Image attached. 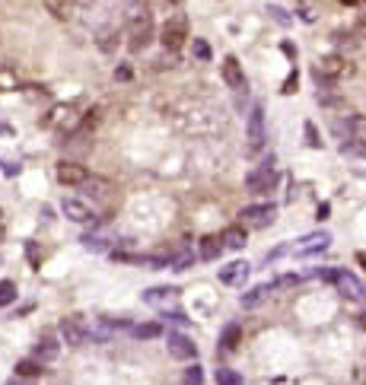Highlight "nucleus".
I'll use <instances>...</instances> for the list:
<instances>
[{"mask_svg": "<svg viewBox=\"0 0 366 385\" xmlns=\"http://www.w3.org/2000/svg\"><path fill=\"white\" fill-rule=\"evenodd\" d=\"M350 74H354V64L344 55H322L315 61V67H312V80L319 83V86H325V90L335 86V83H341Z\"/></svg>", "mask_w": 366, "mask_h": 385, "instance_id": "obj_1", "label": "nucleus"}, {"mask_svg": "<svg viewBox=\"0 0 366 385\" xmlns=\"http://www.w3.org/2000/svg\"><path fill=\"white\" fill-rule=\"evenodd\" d=\"M265 140H267V124H265V105L255 102L252 111H248V121H246V150L248 153H261L265 150Z\"/></svg>", "mask_w": 366, "mask_h": 385, "instance_id": "obj_2", "label": "nucleus"}, {"mask_svg": "<svg viewBox=\"0 0 366 385\" xmlns=\"http://www.w3.org/2000/svg\"><path fill=\"white\" fill-rule=\"evenodd\" d=\"M156 38H159V45H163L166 51H179V48L192 38L188 36V19H185L182 13H172V16L159 26V36Z\"/></svg>", "mask_w": 366, "mask_h": 385, "instance_id": "obj_3", "label": "nucleus"}, {"mask_svg": "<svg viewBox=\"0 0 366 385\" xmlns=\"http://www.w3.org/2000/svg\"><path fill=\"white\" fill-rule=\"evenodd\" d=\"M57 338L64 341L67 347H83V344L92 338V331L83 315H64L61 325H57Z\"/></svg>", "mask_w": 366, "mask_h": 385, "instance_id": "obj_4", "label": "nucleus"}, {"mask_svg": "<svg viewBox=\"0 0 366 385\" xmlns=\"http://www.w3.org/2000/svg\"><path fill=\"white\" fill-rule=\"evenodd\" d=\"M153 38H156V29H153V19L140 16V13H131V36H128V48L134 51V55H140L144 48L153 45Z\"/></svg>", "mask_w": 366, "mask_h": 385, "instance_id": "obj_5", "label": "nucleus"}, {"mask_svg": "<svg viewBox=\"0 0 366 385\" xmlns=\"http://www.w3.org/2000/svg\"><path fill=\"white\" fill-rule=\"evenodd\" d=\"M277 169H274V156L271 159H265L261 165H255L252 172L246 175V188L252 194H267V191H274V185H277Z\"/></svg>", "mask_w": 366, "mask_h": 385, "instance_id": "obj_6", "label": "nucleus"}, {"mask_svg": "<svg viewBox=\"0 0 366 385\" xmlns=\"http://www.w3.org/2000/svg\"><path fill=\"white\" fill-rule=\"evenodd\" d=\"M220 77H223V83H226V90H233V92H246V90H248L246 67L239 64L236 55H226V57H223V64H220Z\"/></svg>", "mask_w": 366, "mask_h": 385, "instance_id": "obj_7", "label": "nucleus"}, {"mask_svg": "<svg viewBox=\"0 0 366 385\" xmlns=\"http://www.w3.org/2000/svg\"><path fill=\"white\" fill-rule=\"evenodd\" d=\"M335 134H338L344 144H350V140H366V115L350 111V115L338 118L335 121Z\"/></svg>", "mask_w": 366, "mask_h": 385, "instance_id": "obj_8", "label": "nucleus"}, {"mask_svg": "<svg viewBox=\"0 0 366 385\" xmlns=\"http://www.w3.org/2000/svg\"><path fill=\"white\" fill-rule=\"evenodd\" d=\"M328 245H331V233L328 230H315V233H309V236L296 239L293 255H296V258H312V255H322Z\"/></svg>", "mask_w": 366, "mask_h": 385, "instance_id": "obj_9", "label": "nucleus"}, {"mask_svg": "<svg viewBox=\"0 0 366 385\" xmlns=\"http://www.w3.org/2000/svg\"><path fill=\"white\" fill-rule=\"evenodd\" d=\"M239 217H242V223L246 226H252V230H265V226H271L277 217V207L274 204H248V207H242L239 211Z\"/></svg>", "mask_w": 366, "mask_h": 385, "instance_id": "obj_10", "label": "nucleus"}, {"mask_svg": "<svg viewBox=\"0 0 366 385\" xmlns=\"http://www.w3.org/2000/svg\"><path fill=\"white\" fill-rule=\"evenodd\" d=\"M55 175L64 188H83V185L90 182V169L80 163H70V159H61V163L55 165Z\"/></svg>", "mask_w": 366, "mask_h": 385, "instance_id": "obj_11", "label": "nucleus"}, {"mask_svg": "<svg viewBox=\"0 0 366 385\" xmlns=\"http://www.w3.org/2000/svg\"><path fill=\"white\" fill-rule=\"evenodd\" d=\"M335 287H338V293L344 296V300L366 306V284L360 280L357 274H350V271H344V267H341V274H338V280H335Z\"/></svg>", "mask_w": 366, "mask_h": 385, "instance_id": "obj_12", "label": "nucleus"}, {"mask_svg": "<svg viewBox=\"0 0 366 385\" xmlns=\"http://www.w3.org/2000/svg\"><path fill=\"white\" fill-rule=\"evenodd\" d=\"M166 350H169V357L182 360V363H188V360L198 357V344H194L188 334H182V331H169V338H166Z\"/></svg>", "mask_w": 366, "mask_h": 385, "instance_id": "obj_13", "label": "nucleus"}, {"mask_svg": "<svg viewBox=\"0 0 366 385\" xmlns=\"http://www.w3.org/2000/svg\"><path fill=\"white\" fill-rule=\"evenodd\" d=\"M61 213H64L70 223H92L96 220V211H92L86 201H80V198H64V201H61Z\"/></svg>", "mask_w": 366, "mask_h": 385, "instance_id": "obj_14", "label": "nucleus"}, {"mask_svg": "<svg viewBox=\"0 0 366 385\" xmlns=\"http://www.w3.org/2000/svg\"><path fill=\"white\" fill-rule=\"evenodd\" d=\"M248 271H252V265H248V261H229V265L220 267V284H226V287L246 284Z\"/></svg>", "mask_w": 366, "mask_h": 385, "instance_id": "obj_15", "label": "nucleus"}, {"mask_svg": "<svg viewBox=\"0 0 366 385\" xmlns=\"http://www.w3.org/2000/svg\"><path fill=\"white\" fill-rule=\"evenodd\" d=\"M57 354H61V341L55 334H42L36 341V347H32V357H38L42 363H55Z\"/></svg>", "mask_w": 366, "mask_h": 385, "instance_id": "obj_16", "label": "nucleus"}, {"mask_svg": "<svg viewBox=\"0 0 366 385\" xmlns=\"http://www.w3.org/2000/svg\"><path fill=\"white\" fill-rule=\"evenodd\" d=\"M271 293H274V284H255L252 290H246V293L239 296V306L242 309H258Z\"/></svg>", "mask_w": 366, "mask_h": 385, "instance_id": "obj_17", "label": "nucleus"}, {"mask_svg": "<svg viewBox=\"0 0 366 385\" xmlns=\"http://www.w3.org/2000/svg\"><path fill=\"white\" fill-rule=\"evenodd\" d=\"M223 252H226V245H223L220 236H204L201 242H198V258H201V261H217Z\"/></svg>", "mask_w": 366, "mask_h": 385, "instance_id": "obj_18", "label": "nucleus"}, {"mask_svg": "<svg viewBox=\"0 0 366 385\" xmlns=\"http://www.w3.org/2000/svg\"><path fill=\"white\" fill-rule=\"evenodd\" d=\"M239 344H242V325H239V321H229L226 328L220 331V341H217V347L220 350H236Z\"/></svg>", "mask_w": 366, "mask_h": 385, "instance_id": "obj_19", "label": "nucleus"}, {"mask_svg": "<svg viewBox=\"0 0 366 385\" xmlns=\"http://www.w3.org/2000/svg\"><path fill=\"white\" fill-rule=\"evenodd\" d=\"M220 239H223L226 252H239V248H246L248 233H246V226H226V230L220 233Z\"/></svg>", "mask_w": 366, "mask_h": 385, "instance_id": "obj_20", "label": "nucleus"}, {"mask_svg": "<svg viewBox=\"0 0 366 385\" xmlns=\"http://www.w3.org/2000/svg\"><path fill=\"white\" fill-rule=\"evenodd\" d=\"M175 293H179L175 287H150V290L144 293V303H146V306H163V303H172Z\"/></svg>", "mask_w": 366, "mask_h": 385, "instance_id": "obj_21", "label": "nucleus"}, {"mask_svg": "<svg viewBox=\"0 0 366 385\" xmlns=\"http://www.w3.org/2000/svg\"><path fill=\"white\" fill-rule=\"evenodd\" d=\"M131 334L138 341H156L163 334V325L159 321H140V325H131Z\"/></svg>", "mask_w": 366, "mask_h": 385, "instance_id": "obj_22", "label": "nucleus"}, {"mask_svg": "<svg viewBox=\"0 0 366 385\" xmlns=\"http://www.w3.org/2000/svg\"><path fill=\"white\" fill-rule=\"evenodd\" d=\"M45 373V363L38 357H29V360H19L16 363V376H26V379H38Z\"/></svg>", "mask_w": 366, "mask_h": 385, "instance_id": "obj_23", "label": "nucleus"}, {"mask_svg": "<svg viewBox=\"0 0 366 385\" xmlns=\"http://www.w3.org/2000/svg\"><path fill=\"white\" fill-rule=\"evenodd\" d=\"M192 57L198 64H211L213 51H211V45H207V38H192Z\"/></svg>", "mask_w": 366, "mask_h": 385, "instance_id": "obj_24", "label": "nucleus"}, {"mask_svg": "<svg viewBox=\"0 0 366 385\" xmlns=\"http://www.w3.org/2000/svg\"><path fill=\"white\" fill-rule=\"evenodd\" d=\"M16 296H19V290H16V284H13V280H0V309L13 306V303H16Z\"/></svg>", "mask_w": 366, "mask_h": 385, "instance_id": "obj_25", "label": "nucleus"}, {"mask_svg": "<svg viewBox=\"0 0 366 385\" xmlns=\"http://www.w3.org/2000/svg\"><path fill=\"white\" fill-rule=\"evenodd\" d=\"M16 86H19L16 70L7 64H0V92H10V90H16Z\"/></svg>", "mask_w": 366, "mask_h": 385, "instance_id": "obj_26", "label": "nucleus"}, {"mask_svg": "<svg viewBox=\"0 0 366 385\" xmlns=\"http://www.w3.org/2000/svg\"><path fill=\"white\" fill-rule=\"evenodd\" d=\"M217 385H246V379L239 376L236 369L220 367V369H217Z\"/></svg>", "mask_w": 366, "mask_h": 385, "instance_id": "obj_27", "label": "nucleus"}, {"mask_svg": "<svg viewBox=\"0 0 366 385\" xmlns=\"http://www.w3.org/2000/svg\"><path fill=\"white\" fill-rule=\"evenodd\" d=\"M80 242H83V248H90V252H105V248H109V239H105V236H92V233H86Z\"/></svg>", "mask_w": 366, "mask_h": 385, "instance_id": "obj_28", "label": "nucleus"}, {"mask_svg": "<svg viewBox=\"0 0 366 385\" xmlns=\"http://www.w3.org/2000/svg\"><path fill=\"white\" fill-rule=\"evenodd\" d=\"M338 274H341V267H312V271H309L312 280H328V284H335V280H338Z\"/></svg>", "mask_w": 366, "mask_h": 385, "instance_id": "obj_29", "label": "nucleus"}, {"mask_svg": "<svg viewBox=\"0 0 366 385\" xmlns=\"http://www.w3.org/2000/svg\"><path fill=\"white\" fill-rule=\"evenodd\" d=\"M182 382L185 385H204V369L198 367V363H192V367L182 373Z\"/></svg>", "mask_w": 366, "mask_h": 385, "instance_id": "obj_30", "label": "nucleus"}, {"mask_svg": "<svg viewBox=\"0 0 366 385\" xmlns=\"http://www.w3.org/2000/svg\"><path fill=\"white\" fill-rule=\"evenodd\" d=\"M194 261V252H179V255H172V261H169V267L172 271H188Z\"/></svg>", "mask_w": 366, "mask_h": 385, "instance_id": "obj_31", "label": "nucleus"}, {"mask_svg": "<svg viewBox=\"0 0 366 385\" xmlns=\"http://www.w3.org/2000/svg\"><path fill=\"white\" fill-rule=\"evenodd\" d=\"M302 134H306V144H309L312 150H322V137H319V128L312 124V121H306L302 124Z\"/></svg>", "mask_w": 366, "mask_h": 385, "instance_id": "obj_32", "label": "nucleus"}, {"mask_svg": "<svg viewBox=\"0 0 366 385\" xmlns=\"http://www.w3.org/2000/svg\"><path fill=\"white\" fill-rule=\"evenodd\" d=\"M296 86H300V74H296V67H293L290 74H287L284 86H280V92H284V96H290V92H296Z\"/></svg>", "mask_w": 366, "mask_h": 385, "instance_id": "obj_33", "label": "nucleus"}, {"mask_svg": "<svg viewBox=\"0 0 366 385\" xmlns=\"http://www.w3.org/2000/svg\"><path fill=\"white\" fill-rule=\"evenodd\" d=\"M271 284H274V290H287V287L300 284V277H296V274H284V277H277V280H271Z\"/></svg>", "mask_w": 366, "mask_h": 385, "instance_id": "obj_34", "label": "nucleus"}, {"mask_svg": "<svg viewBox=\"0 0 366 385\" xmlns=\"http://www.w3.org/2000/svg\"><path fill=\"white\" fill-rule=\"evenodd\" d=\"M284 255H293V245H280V248H274V252H267L265 261L271 265V261H277V258H284Z\"/></svg>", "mask_w": 366, "mask_h": 385, "instance_id": "obj_35", "label": "nucleus"}, {"mask_svg": "<svg viewBox=\"0 0 366 385\" xmlns=\"http://www.w3.org/2000/svg\"><path fill=\"white\" fill-rule=\"evenodd\" d=\"M267 13H271V16H274L277 23H280V26H290V16H287V10H284V7H271Z\"/></svg>", "mask_w": 366, "mask_h": 385, "instance_id": "obj_36", "label": "nucleus"}, {"mask_svg": "<svg viewBox=\"0 0 366 385\" xmlns=\"http://www.w3.org/2000/svg\"><path fill=\"white\" fill-rule=\"evenodd\" d=\"M166 319L175 321V325H185V321H188V315H185L182 309H172V312H166Z\"/></svg>", "mask_w": 366, "mask_h": 385, "instance_id": "obj_37", "label": "nucleus"}, {"mask_svg": "<svg viewBox=\"0 0 366 385\" xmlns=\"http://www.w3.org/2000/svg\"><path fill=\"white\" fill-rule=\"evenodd\" d=\"M131 77H134V74H131V67H128V64L115 67V80H121V83H125V80H131Z\"/></svg>", "mask_w": 366, "mask_h": 385, "instance_id": "obj_38", "label": "nucleus"}, {"mask_svg": "<svg viewBox=\"0 0 366 385\" xmlns=\"http://www.w3.org/2000/svg\"><path fill=\"white\" fill-rule=\"evenodd\" d=\"M3 385H38V379H26V376H13V379H7Z\"/></svg>", "mask_w": 366, "mask_h": 385, "instance_id": "obj_39", "label": "nucleus"}, {"mask_svg": "<svg viewBox=\"0 0 366 385\" xmlns=\"http://www.w3.org/2000/svg\"><path fill=\"white\" fill-rule=\"evenodd\" d=\"M280 48H284V55L290 57V61H296V48H293L290 42H284V45H280Z\"/></svg>", "mask_w": 366, "mask_h": 385, "instance_id": "obj_40", "label": "nucleus"}, {"mask_svg": "<svg viewBox=\"0 0 366 385\" xmlns=\"http://www.w3.org/2000/svg\"><path fill=\"white\" fill-rule=\"evenodd\" d=\"M341 3H344V7H357L360 0H341Z\"/></svg>", "mask_w": 366, "mask_h": 385, "instance_id": "obj_41", "label": "nucleus"}, {"mask_svg": "<svg viewBox=\"0 0 366 385\" xmlns=\"http://www.w3.org/2000/svg\"><path fill=\"white\" fill-rule=\"evenodd\" d=\"M0 134H10V124H3V121H0Z\"/></svg>", "mask_w": 366, "mask_h": 385, "instance_id": "obj_42", "label": "nucleus"}]
</instances>
